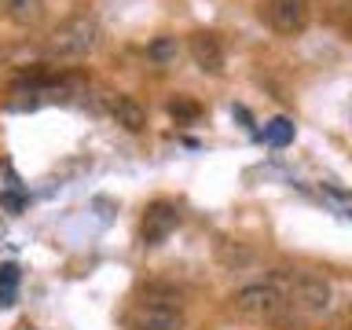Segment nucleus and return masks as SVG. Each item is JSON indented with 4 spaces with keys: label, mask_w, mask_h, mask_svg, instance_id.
<instances>
[{
    "label": "nucleus",
    "mask_w": 352,
    "mask_h": 330,
    "mask_svg": "<svg viewBox=\"0 0 352 330\" xmlns=\"http://www.w3.org/2000/svg\"><path fill=\"white\" fill-rule=\"evenodd\" d=\"M286 294L279 290V283H253L231 297V312L246 323H279L286 312Z\"/></svg>",
    "instance_id": "1"
},
{
    "label": "nucleus",
    "mask_w": 352,
    "mask_h": 330,
    "mask_svg": "<svg viewBox=\"0 0 352 330\" xmlns=\"http://www.w3.org/2000/svg\"><path fill=\"white\" fill-rule=\"evenodd\" d=\"M99 44V22L92 15H70L48 33V48L59 59H81V55L96 52Z\"/></svg>",
    "instance_id": "2"
},
{
    "label": "nucleus",
    "mask_w": 352,
    "mask_h": 330,
    "mask_svg": "<svg viewBox=\"0 0 352 330\" xmlns=\"http://www.w3.org/2000/svg\"><path fill=\"white\" fill-rule=\"evenodd\" d=\"M286 305L301 316H323V312H330V305H334V290H330V283L323 275L294 272L290 286H286Z\"/></svg>",
    "instance_id": "3"
},
{
    "label": "nucleus",
    "mask_w": 352,
    "mask_h": 330,
    "mask_svg": "<svg viewBox=\"0 0 352 330\" xmlns=\"http://www.w3.org/2000/svg\"><path fill=\"white\" fill-rule=\"evenodd\" d=\"M261 19L283 37H297L308 26V19H312V4L308 0H264Z\"/></svg>",
    "instance_id": "4"
},
{
    "label": "nucleus",
    "mask_w": 352,
    "mask_h": 330,
    "mask_svg": "<svg viewBox=\"0 0 352 330\" xmlns=\"http://www.w3.org/2000/svg\"><path fill=\"white\" fill-rule=\"evenodd\" d=\"M176 228H180V209H176L173 202L147 206V213H143V220H140V235H143L147 246H162Z\"/></svg>",
    "instance_id": "5"
},
{
    "label": "nucleus",
    "mask_w": 352,
    "mask_h": 330,
    "mask_svg": "<svg viewBox=\"0 0 352 330\" xmlns=\"http://www.w3.org/2000/svg\"><path fill=\"white\" fill-rule=\"evenodd\" d=\"M129 327L132 330H184V308L140 301L129 312Z\"/></svg>",
    "instance_id": "6"
},
{
    "label": "nucleus",
    "mask_w": 352,
    "mask_h": 330,
    "mask_svg": "<svg viewBox=\"0 0 352 330\" xmlns=\"http://www.w3.org/2000/svg\"><path fill=\"white\" fill-rule=\"evenodd\" d=\"M187 52H191V59H195L198 70H206V74H224V44H220L217 33H206V30L191 33Z\"/></svg>",
    "instance_id": "7"
},
{
    "label": "nucleus",
    "mask_w": 352,
    "mask_h": 330,
    "mask_svg": "<svg viewBox=\"0 0 352 330\" xmlns=\"http://www.w3.org/2000/svg\"><path fill=\"white\" fill-rule=\"evenodd\" d=\"M107 107H110V118H114L125 132H143V129H147V110H143L140 99H132V96H110Z\"/></svg>",
    "instance_id": "8"
},
{
    "label": "nucleus",
    "mask_w": 352,
    "mask_h": 330,
    "mask_svg": "<svg viewBox=\"0 0 352 330\" xmlns=\"http://www.w3.org/2000/svg\"><path fill=\"white\" fill-rule=\"evenodd\" d=\"M8 19L15 26L30 30V26H41L44 19V0H8Z\"/></svg>",
    "instance_id": "9"
},
{
    "label": "nucleus",
    "mask_w": 352,
    "mask_h": 330,
    "mask_svg": "<svg viewBox=\"0 0 352 330\" xmlns=\"http://www.w3.org/2000/svg\"><path fill=\"white\" fill-rule=\"evenodd\" d=\"M217 261L224 264V268H246V264H253V250L246 246V242H235V239H220L217 242Z\"/></svg>",
    "instance_id": "10"
},
{
    "label": "nucleus",
    "mask_w": 352,
    "mask_h": 330,
    "mask_svg": "<svg viewBox=\"0 0 352 330\" xmlns=\"http://www.w3.org/2000/svg\"><path fill=\"white\" fill-rule=\"evenodd\" d=\"M143 301L147 305H169V308H184V294L173 283H147L143 286Z\"/></svg>",
    "instance_id": "11"
},
{
    "label": "nucleus",
    "mask_w": 352,
    "mask_h": 330,
    "mask_svg": "<svg viewBox=\"0 0 352 330\" xmlns=\"http://www.w3.org/2000/svg\"><path fill=\"white\" fill-rule=\"evenodd\" d=\"M264 140H268L272 147H283V143L294 140V125H290L286 118H275V121H268V125H264Z\"/></svg>",
    "instance_id": "12"
},
{
    "label": "nucleus",
    "mask_w": 352,
    "mask_h": 330,
    "mask_svg": "<svg viewBox=\"0 0 352 330\" xmlns=\"http://www.w3.org/2000/svg\"><path fill=\"white\" fill-rule=\"evenodd\" d=\"M147 55H151L154 63H173L176 55H180V44H176V37H158L147 48Z\"/></svg>",
    "instance_id": "13"
},
{
    "label": "nucleus",
    "mask_w": 352,
    "mask_h": 330,
    "mask_svg": "<svg viewBox=\"0 0 352 330\" xmlns=\"http://www.w3.org/2000/svg\"><path fill=\"white\" fill-rule=\"evenodd\" d=\"M169 114H173L176 121H195L198 114H202V107H198L195 99H187V96H176L173 103H169Z\"/></svg>",
    "instance_id": "14"
},
{
    "label": "nucleus",
    "mask_w": 352,
    "mask_h": 330,
    "mask_svg": "<svg viewBox=\"0 0 352 330\" xmlns=\"http://www.w3.org/2000/svg\"><path fill=\"white\" fill-rule=\"evenodd\" d=\"M15 283H19V268L15 264H4V268H0V305H11Z\"/></svg>",
    "instance_id": "15"
},
{
    "label": "nucleus",
    "mask_w": 352,
    "mask_h": 330,
    "mask_svg": "<svg viewBox=\"0 0 352 330\" xmlns=\"http://www.w3.org/2000/svg\"><path fill=\"white\" fill-rule=\"evenodd\" d=\"M4 206L8 209H22V198L19 195H4Z\"/></svg>",
    "instance_id": "16"
},
{
    "label": "nucleus",
    "mask_w": 352,
    "mask_h": 330,
    "mask_svg": "<svg viewBox=\"0 0 352 330\" xmlns=\"http://www.w3.org/2000/svg\"><path fill=\"white\" fill-rule=\"evenodd\" d=\"M345 30H349V37H352V19H349V26H345Z\"/></svg>",
    "instance_id": "17"
},
{
    "label": "nucleus",
    "mask_w": 352,
    "mask_h": 330,
    "mask_svg": "<svg viewBox=\"0 0 352 330\" xmlns=\"http://www.w3.org/2000/svg\"><path fill=\"white\" fill-rule=\"evenodd\" d=\"M349 330H352V308H349Z\"/></svg>",
    "instance_id": "18"
}]
</instances>
